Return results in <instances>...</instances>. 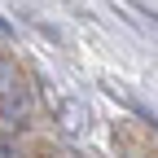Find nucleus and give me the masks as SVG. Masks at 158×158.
Masks as SVG:
<instances>
[{
	"label": "nucleus",
	"instance_id": "f257e3e1",
	"mask_svg": "<svg viewBox=\"0 0 158 158\" xmlns=\"http://www.w3.org/2000/svg\"><path fill=\"white\" fill-rule=\"evenodd\" d=\"M57 127L66 136H84L88 132V110L79 101H70V97H62V101H57Z\"/></svg>",
	"mask_w": 158,
	"mask_h": 158
},
{
	"label": "nucleus",
	"instance_id": "f03ea898",
	"mask_svg": "<svg viewBox=\"0 0 158 158\" xmlns=\"http://www.w3.org/2000/svg\"><path fill=\"white\" fill-rule=\"evenodd\" d=\"M0 158H18V154H13V149H9V145H0Z\"/></svg>",
	"mask_w": 158,
	"mask_h": 158
}]
</instances>
